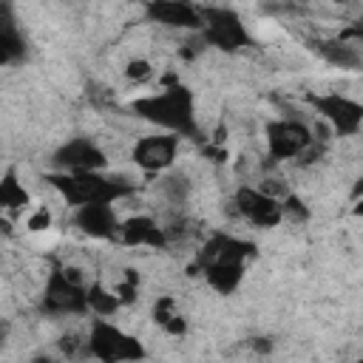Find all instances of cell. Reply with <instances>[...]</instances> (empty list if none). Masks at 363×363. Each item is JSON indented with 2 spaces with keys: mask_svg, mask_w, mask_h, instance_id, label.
I'll return each instance as SVG.
<instances>
[{
  "mask_svg": "<svg viewBox=\"0 0 363 363\" xmlns=\"http://www.w3.org/2000/svg\"><path fill=\"white\" fill-rule=\"evenodd\" d=\"M309 145H312V133H309L306 125L292 122V119H284V122L269 125V150L275 156L292 159V156H301Z\"/></svg>",
  "mask_w": 363,
  "mask_h": 363,
  "instance_id": "obj_1",
  "label": "cell"
},
{
  "mask_svg": "<svg viewBox=\"0 0 363 363\" xmlns=\"http://www.w3.org/2000/svg\"><path fill=\"white\" fill-rule=\"evenodd\" d=\"M176 147H179V142L170 133H164V136H145L133 147V162L139 167H145V170H164V167L173 164Z\"/></svg>",
  "mask_w": 363,
  "mask_h": 363,
  "instance_id": "obj_2",
  "label": "cell"
},
{
  "mask_svg": "<svg viewBox=\"0 0 363 363\" xmlns=\"http://www.w3.org/2000/svg\"><path fill=\"white\" fill-rule=\"evenodd\" d=\"M315 105L320 108L323 119H329V122H332L337 130H343V133H354V130L363 125V108L354 105V102L346 99V96H323V99H318Z\"/></svg>",
  "mask_w": 363,
  "mask_h": 363,
  "instance_id": "obj_3",
  "label": "cell"
},
{
  "mask_svg": "<svg viewBox=\"0 0 363 363\" xmlns=\"http://www.w3.org/2000/svg\"><path fill=\"white\" fill-rule=\"evenodd\" d=\"M0 201H3L6 210H20L23 213L28 207V193H26L23 182H17V176L11 170L6 173L3 184H0Z\"/></svg>",
  "mask_w": 363,
  "mask_h": 363,
  "instance_id": "obj_4",
  "label": "cell"
},
{
  "mask_svg": "<svg viewBox=\"0 0 363 363\" xmlns=\"http://www.w3.org/2000/svg\"><path fill=\"white\" fill-rule=\"evenodd\" d=\"M354 216H363V199H357V204H354Z\"/></svg>",
  "mask_w": 363,
  "mask_h": 363,
  "instance_id": "obj_5",
  "label": "cell"
}]
</instances>
